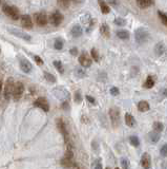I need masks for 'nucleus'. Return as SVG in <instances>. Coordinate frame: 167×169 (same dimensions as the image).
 <instances>
[{
  "mask_svg": "<svg viewBox=\"0 0 167 169\" xmlns=\"http://www.w3.org/2000/svg\"><path fill=\"white\" fill-rule=\"evenodd\" d=\"M138 110L140 112H146L149 110V104L145 101H141L138 104Z\"/></svg>",
  "mask_w": 167,
  "mask_h": 169,
  "instance_id": "19",
  "label": "nucleus"
},
{
  "mask_svg": "<svg viewBox=\"0 0 167 169\" xmlns=\"http://www.w3.org/2000/svg\"><path fill=\"white\" fill-rule=\"evenodd\" d=\"M129 142H130V144H131L134 147H139L140 141H139V139H138V136H135V135L130 136Z\"/></svg>",
  "mask_w": 167,
  "mask_h": 169,
  "instance_id": "28",
  "label": "nucleus"
},
{
  "mask_svg": "<svg viewBox=\"0 0 167 169\" xmlns=\"http://www.w3.org/2000/svg\"><path fill=\"white\" fill-rule=\"evenodd\" d=\"M21 24L26 29H32L33 28V20L30 15H22L21 16Z\"/></svg>",
  "mask_w": 167,
  "mask_h": 169,
  "instance_id": "15",
  "label": "nucleus"
},
{
  "mask_svg": "<svg viewBox=\"0 0 167 169\" xmlns=\"http://www.w3.org/2000/svg\"><path fill=\"white\" fill-rule=\"evenodd\" d=\"M79 63L84 68H88V67L92 66V58L86 53H82L79 56Z\"/></svg>",
  "mask_w": 167,
  "mask_h": 169,
  "instance_id": "12",
  "label": "nucleus"
},
{
  "mask_svg": "<svg viewBox=\"0 0 167 169\" xmlns=\"http://www.w3.org/2000/svg\"><path fill=\"white\" fill-rule=\"evenodd\" d=\"M72 0H58L57 3L61 9H68L70 6Z\"/></svg>",
  "mask_w": 167,
  "mask_h": 169,
  "instance_id": "26",
  "label": "nucleus"
},
{
  "mask_svg": "<svg viewBox=\"0 0 167 169\" xmlns=\"http://www.w3.org/2000/svg\"><path fill=\"white\" fill-rule=\"evenodd\" d=\"M153 129L158 132H162L164 130V125L160 122H156V123H153Z\"/></svg>",
  "mask_w": 167,
  "mask_h": 169,
  "instance_id": "27",
  "label": "nucleus"
},
{
  "mask_svg": "<svg viewBox=\"0 0 167 169\" xmlns=\"http://www.w3.org/2000/svg\"><path fill=\"white\" fill-rule=\"evenodd\" d=\"M53 94L55 96L56 99H60L61 101H68L70 99V92L68 90L62 88H56L53 90Z\"/></svg>",
  "mask_w": 167,
  "mask_h": 169,
  "instance_id": "3",
  "label": "nucleus"
},
{
  "mask_svg": "<svg viewBox=\"0 0 167 169\" xmlns=\"http://www.w3.org/2000/svg\"><path fill=\"white\" fill-rule=\"evenodd\" d=\"M119 93H120V91H119V89H118L117 87H112V88L110 89V94H112V96L119 95Z\"/></svg>",
  "mask_w": 167,
  "mask_h": 169,
  "instance_id": "38",
  "label": "nucleus"
},
{
  "mask_svg": "<svg viewBox=\"0 0 167 169\" xmlns=\"http://www.w3.org/2000/svg\"><path fill=\"white\" fill-rule=\"evenodd\" d=\"M109 117H110V122H112V125L114 128H117L120 124V111L119 109L114 107V108L109 109Z\"/></svg>",
  "mask_w": 167,
  "mask_h": 169,
  "instance_id": "4",
  "label": "nucleus"
},
{
  "mask_svg": "<svg viewBox=\"0 0 167 169\" xmlns=\"http://www.w3.org/2000/svg\"><path fill=\"white\" fill-rule=\"evenodd\" d=\"M34 19H35V22L37 23L40 27H44V25L48 24V16L45 15L44 13H36L34 15Z\"/></svg>",
  "mask_w": 167,
  "mask_h": 169,
  "instance_id": "10",
  "label": "nucleus"
},
{
  "mask_svg": "<svg viewBox=\"0 0 167 169\" xmlns=\"http://www.w3.org/2000/svg\"><path fill=\"white\" fill-rule=\"evenodd\" d=\"M153 3V0H137V4L139 5V8L145 9L148 8Z\"/></svg>",
  "mask_w": 167,
  "mask_h": 169,
  "instance_id": "20",
  "label": "nucleus"
},
{
  "mask_svg": "<svg viewBox=\"0 0 167 169\" xmlns=\"http://www.w3.org/2000/svg\"><path fill=\"white\" fill-rule=\"evenodd\" d=\"M153 86H155V78H153V76H151V75L147 76L146 81H145V83H144V87L147 89H151Z\"/></svg>",
  "mask_w": 167,
  "mask_h": 169,
  "instance_id": "24",
  "label": "nucleus"
},
{
  "mask_svg": "<svg viewBox=\"0 0 167 169\" xmlns=\"http://www.w3.org/2000/svg\"><path fill=\"white\" fill-rule=\"evenodd\" d=\"M117 36L122 40H126V39L129 38V32L126 30H120L117 32Z\"/></svg>",
  "mask_w": 167,
  "mask_h": 169,
  "instance_id": "22",
  "label": "nucleus"
},
{
  "mask_svg": "<svg viewBox=\"0 0 167 169\" xmlns=\"http://www.w3.org/2000/svg\"><path fill=\"white\" fill-rule=\"evenodd\" d=\"M92 168H95V169H101V168H102L101 161H100V160H97V161L94 163V165H92Z\"/></svg>",
  "mask_w": 167,
  "mask_h": 169,
  "instance_id": "40",
  "label": "nucleus"
},
{
  "mask_svg": "<svg viewBox=\"0 0 167 169\" xmlns=\"http://www.w3.org/2000/svg\"><path fill=\"white\" fill-rule=\"evenodd\" d=\"M135 38L138 43H144L148 40L149 38V33L145 28H139L135 32Z\"/></svg>",
  "mask_w": 167,
  "mask_h": 169,
  "instance_id": "1",
  "label": "nucleus"
},
{
  "mask_svg": "<svg viewBox=\"0 0 167 169\" xmlns=\"http://www.w3.org/2000/svg\"><path fill=\"white\" fill-rule=\"evenodd\" d=\"M34 106L37 107V108L42 109L44 112L50 111V104H48V99H45V97H38V99L34 101Z\"/></svg>",
  "mask_w": 167,
  "mask_h": 169,
  "instance_id": "6",
  "label": "nucleus"
},
{
  "mask_svg": "<svg viewBox=\"0 0 167 169\" xmlns=\"http://www.w3.org/2000/svg\"><path fill=\"white\" fill-rule=\"evenodd\" d=\"M8 30H9V32H10L11 34H13V35L16 36V37H19V38H21V39H24V40H26V41H30L31 39H32V37H31V36L28 35V33L22 32V31L18 30V29L9 28Z\"/></svg>",
  "mask_w": 167,
  "mask_h": 169,
  "instance_id": "8",
  "label": "nucleus"
},
{
  "mask_svg": "<svg viewBox=\"0 0 167 169\" xmlns=\"http://www.w3.org/2000/svg\"><path fill=\"white\" fill-rule=\"evenodd\" d=\"M63 40L61 39V38H57L55 40V45H54V47H55L56 50H61V49L63 48Z\"/></svg>",
  "mask_w": 167,
  "mask_h": 169,
  "instance_id": "29",
  "label": "nucleus"
},
{
  "mask_svg": "<svg viewBox=\"0 0 167 169\" xmlns=\"http://www.w3.org/2000/svg\"><path fill=\"white\" fill-rule=\"evenodd\" d=\"M86 99H87V101H90V104H92V105H96V99H94V97H92V96L86 95Z\"/></svg>",
  "mask_w": 167,
  "mask_h": 169,
  "instance_id": "42",
  "label": "nucleus"
},
{
  "mask_svg": "<svg viewBox=\"0 0 167 169\" xmlns=\"http://www.w3.org/2000/svg\"><path fill=\"white\" fill-rule=\"evenodd\" d=\"M34 60H35V61H36V63H37V65H39V66H42V65H43L42 58L39 57V56H38V55H35V56H34Z\"/></svg>",
  "mask_w": 167,
  "mask_h": 169,
  "instance_id": "39",
  "label": "nucleus"
},
{
  "mask_svg": "<svg viewBox=\"0 0 167 169\" xmlns=\"http://www.w3.org/2000/svg\"><path fill=\"white\" fill-rule=\"evenodd\" d=\"M149 140L152 142V143H158L159 142V140H160V132H158V131H156V130H153L152 132H150L149 134Z\"/></svg>",
  "mask_w": 167,
  "mask_h": 169,
  "instance_id": "23",
  "label": "nucleus"
},
{
  "mask_svg": "<svg viewBox=\"0 0 167 169\" xmlns=\"http://www.w3.org/2000/svg\"><path fill=\"white\" fill-rule=\"evenodd\" d=\"M100 33L102 34L103 37L105 38H108L110 36V30H109V27H108L106 23H103V24H101V27H100Z\"/></svg>",
  "mask_w": 167,
  "mask_h": 169,
  "instance_id": "17",
  "label": "nucleus"
},
{
  "mask_svg": "<svg viewBox=\"0 0 167 169\" xmlns=\"http://www.w3.org/2000/svg\"><path fill=\"white\" fill-rule=\"evenodd\" d=\"M163 94H164V96H167V89H164V90H163Z\"/></svg>",
  "mask_w": 167,
  "mask_h": 169,
  "instance_id": "45",
  "label": "nucleus"
},
{
  "mask_svg": "<svg viewBox=\"0 0 167 169\" xmlns=\"http://www.w3.org/2000/svg\"><path fill=\"white\" fill-rule=\"evenodd\" d=\"M20 69H21L24 73H31L33 66L26 58H21V59H20Z\"/></svg>",
  "mask_w": 167,
  "mask_h": 169,
  "instance_id": "13",
  "label": "nucleus"
},
{
  "mask_svg": "<svg viewBox=\"0 0 167 169\" xmlns=\"http://www.w3.org/2000/svg\"><path fill=\"white\" fill-rule=\"evenodd\" d=\"M125 124L127 125L128 127H134L136 125V119L135 117L129 113L125 114Z\"/></svg>",
  "mask_w": 167,
  "mask_h": 169,
  "instance_id": "18",
  "label": "nucleus"
},
{
  "mask_svg": "<svg viewBox=\"0 0 167 169\" xmlns=\"http://www.w3.org/2000/svg\"><path fill=\"white\" fill-rule=\"evenodd\" d=\"M62 20H63V16L60 12H54L50 16V22L53 25H55V27H58V25L61 24Z\"/></svg>",
  "mask_w": 167,
  "mask_h": 169,
  "instance_id": "11",
  "label": "nucleus"
},
{
  "mask_svg": "<svg viewBox=\"0 0 167 169\" xmlns=\"http://www.w3.org/2000/svg\"><path fill=\"white\" fill-rule=\"evenodd\" d=\"M121 166H122L123 169H127L128 167H129V162H128V160L125 159V157L121 159Z\"/></svg>",
  "mask_w": 167,
  "mask_h": 169,
  "instance_id": "34",
  "label": "nucleus"
},
{
  "mask_svg": "<svg viewBox=\"0 0 167 169\" xmlns=\"http://www.w3.org/2000/svg\"><path fill=\"white\" fill-rule=\"evenodd\" d=\"M0 3H1V0H0Z\"/></svg>",
  "mask_w": 167,
  "mask_h": 169,
  "instance_id": "47",
  "label": "nucleus"
},
{
  "mask_svg": "<svg viewBox=\"0 0 167 169\" xmlns=\"http://www.w3.org/2000/svg\"><path fill=\"white\" fill-rule=\"evenodd\" d=\"M0 52H1V49H0Z\"/></svg>",
  "mask_w": 167,
  "mask_h": 169,
  "instance_id": "46",
  "label": "nucleus"
},
{
  "mask_svg": "<svg viewBox=\"0 0 167 169\" xmlns=\"http://www.w3.org/2000/svg\"><path fill=\"white\" fill-rule=\"evenodd\" d=\"M14 81L12 78H9L8 81L5 83V87H4V99L6 101L12 99L13 95V88H14Z\"/></svg>",
  "mask_w": 167,
  "mask_h": 169,
  "instance_id": "7",
  "label": "nucleus"
},
{
  "mask_svg": "<svg viewBox=\"0 0 167 169\" xmlns=\"http://www.w3.org/2000/svg\"><path fill=\"white\" fill-rule=\"evenodd\" d=\"M115 24L119 25V27H123V25H125V23H126V21L123 19V18H116L115 19Z\"/></svg>",
  "mask_w": 167,
  "mask_h": 169,
  "instance_id": "35",
  "label": "nucleus"
},
{
  "mask_svg": "<svg viewBox=\"0 0 167 169\" xmlns=\"http://www.w3.org/2000/svg\"><path fill=\"white\" fill-rule=\"evenodd\" d=\"M90 54H92V59L95 61H99V59H100V56H99V53H98V51L96 50L95 48L94 49H92V51H90Z\"/></svg>",
  "mask_w": 167,
  "mask_h": 169,
  "instance_id": "31",
  "label": "nucleus"
},
{
  "mask_svg": "<svg viewBox=\"0 0 167 169\" xmlns=\"http://www.w3.org/2000/svg\"><path fill=\"white\" fill-rule=\"evenodd\" d=\"M82 101V96H81V93H80V91H76L75 92V101L77 104L81 103Z\"/></svg>",
  "mask_w": 167,
  "mask_h": 169,
  "instance_id": "37",
  "label": "nucleus"
},
{
  "mask_svg": "<svg viewBox=\"0 0 167 169\" xmlns=\"http://www.w3.org/2000/svg\"><path fill=\"white\" fill-rule=\"evenodd\" d=\"M2 86H3L2 81H0V94H1V90H2Z\"/></svg>",
  "mask_w": 167,
  "mask_h": 169,
  "instance_id": "44",
  "label": "nucleus"
},
{
  "mask_svg": "<svg viewBox=\"0 0 167 169\" xmlns=\"http://www.w3.org/2000/svg\"><path fill=\"white\" fill-rule=\"evenodd\" d=\"M76 75H77L78 77H84L85 71L81 68H76Z\"/></svg>",
  "mask_w": 167,
  "mask_h": 169,
  "instance_id": "36",
  "label": "nucleus"
},
{
  "mask_svg": "<svg viewBox=\"0 0 167 169\" xmlns=\"http://www.w3.org/2000/svg\"><path fill=\"white\" fill-rule=\"evenodd\" d=\"M2 11L5 15L14 19V20H18L20 18L19 11L17 10V8H14V6H11V5H3Z\"/></svg>",
  "mask_w": 167,
  "mask_h": 169,
  "instance_id": "2",
  "label": "nucleus"
},
{
  "mask_svg": "<svg viewBox=\"0 0 167 169\" xmlns=\"http://www.w3.org/2000/svg\"><path fill=\"white\" fill-rule=\"evenodd\" d=\"M98 2H99V5H100V9H101V12L103 14H108L110 12V9L109 6L107 5V3L103 1V0H98Z\"/></svg>",
  "mask_w": 167,
  "mask_h": 169,
  "instance_id": "21",
  "label": "nucleus"
},
{
  "mask_svg": "<svg viewBox=\"0 0 167 169\" xmlns=\"http://www.w3.org/2000/svg\"><path fill=\"white\" fill-rule=\"evenodd\" d=\"M70 54H72V55H74V56L77 55V54H78V50H77V48H72V49H70Z\"/></svg>",
  "mask_w": 167,
  "mask_h": 169,
  "instance_id": "43",
  "label": "nucleus"
},
{
  "mask_svg": "<svg viewBox=\"0 0 167 169\" xmlns=\"http://www.w3.org/2000/svg\"><path fill=\"white\" fill-rule=\"evenodd\" d=\"M54 66H55L56 69L59 71V73H61V74L63 73V66H62V63H61V61L55 60L54 61Z\"/></svg>",
  "mask_w": 167,
  "mask_h": 169,
  "instance_id": "33",
  "label": "nucleus"
},
{
  "mask_svg": "<svg viewBox=\"0 0 167 169\" xmlns=\"http://www.w3.org/2000/svg\"><path fill=\"white\" fill-rule=\"evenodd\" d=\"M158 16L160 17V19H161L163 24L167 27V15L166 14H164V13H162V12H158Z\"/></svg>",
  "mask_w": 167,
  "mask_h": 169,
  "instance_id": "32",
  "label": "nucleus"
},
{
  "mask_svg": "<svg viewBox=\"0 0 167 169\" xmlns=\"http://www.w3.org/2000/svg\"><path fill=\"white\" fill-rule=\"evenodd\" d=\"M164 51H165V47H164V45H163L162 42H159L157 45H156L155 52H156V54H157L158 56L162 55V54L164 53Z\"/></svg>",
  "mask_w": 167,
  "mask_h": 169,
  "instance_id": "25",
  "label": "nucleus"
},
{
  "mask_svg": "<svg viewBox=\"0 0 167 169\" xmlns=\"http://www.w3.org/2000/svg\"><path fill=\"white\" fill-rule=\"evenodd\" d=\"M82 33H83L82 27L80 24L74 25L72 28V30H70V34H72V37H79V36L82 35Z\"/></svg>",
  "mask_w": 167,
  "mask_h": 169,
  "instance_id": "16",
  "label": "nucleus"
},
{
  "mask_svg": "<svg viewBox=\"0 0 167 169\" xmlns=\"http://www.w3.org/2000/svg\"><path fill=\"white\" fill-rule=\"evenodd\" d=\"M24 91V86L21 81H17L14 83V88H13V95L12 97H14V99H19L23 94Z\"/></svg>",
  "mask_w": 167,
  "mask_h": 169,
  "instance_id": "5",
  "label": "nucleus"
},
{
  "mask_svg": "<svg viewBox=\"0 0 167 169\" xmlns=\"http://www.w3.org/2000/svg\"><path fill=\"white\" fill-rule=\"evenodd\" d=\"M44 77H45V79H46L48 81H50V83H56V77L53 75V74L45 72V73H44Z\"/></svg>",
  "mask_w": 167,
  "mask_h": 169,
  "instance_id": "30",
  "label": "nucleus"
},
{
  "mask_svg": "<svg viewBox=\"0 0 167 169\" xmlns=\"http://www.w3.org/2000/svg\"><path fill=\"white\" fill-rule=\"evenodd\" d=\"M161 154L163 157H167V144H164L161 148Z\"/></svg>",
  "mask_w": 167,
  "mask_h": 169,
  "instance_id": "41",
  "label": "nucleus"
},
{
  "mask_svg": "<svg viewBox=\"0 0 167 169\" xmlns=\"http://www.w3.org/2000/svg\"><path fill=\"white\" fill-rule=\"evenodd\" d=\"M57 127L59 129L60 133L62 134L63 137H64L65 141H68V128H66V125H65L64 121L62 119H57Z\"/></svg>",
  "mask_w": 167,
  "mask_h": 169,
  "instance_id": "9",
  "label": "nucleus"
},
{
  "mask_svg": "<svg viewBox=\"0 0 167 169\" xmlns=\"http://www.w3.org/2000/svg\"><path fill=\"white\" fill-rule=\"evenodd\" d=\"M150 164H151V159H150L149 153L145 152V153H143L142 157H141V166L143 168L148 169L150 168Z\"/></svg>",
  "mask_w": 167,
  "mask_h": 169,
  "instance_id": "14",
  "label": "nucleus"
}]
</instances>
